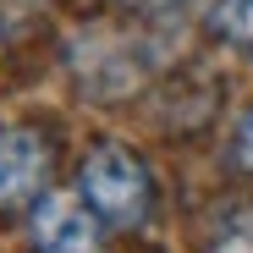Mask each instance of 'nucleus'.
<instances>
[{
	"label": "nucleus",
	"instance_id": "nucleus-1",
	"mask_svg": "<svg viewBox=\"0 0 253 253\" xmlns=\"http://www.w3.org/2000/svg\"><path fill=\"white\" fill-rule=\"evenodd\" d=\"M77 198L110 226H143L149 204H154V187H149V171L132 149L105 143L77 165Z\"/></svg>",
	"mask_w": 253,
	"mask_h": 253
},
{
	"label": "nucleus",
	"instance_id": "nucleus-4",
	"mask_svg": "<svg viewBox=\"0 0 253 253\" xmlns=\"http://www.w3.org/2000/svg\"><path fill=\"white\" fill-rule=\"evenodd\" d=\"M209 33H215L220 44L253 55V0H215V6H209Z\"/></svg>",
	"mask_w": 253,
	"mask_h": 253
},
{
	"label": "nucleus",
	"instance_id": "nucleus-3",
	"mask_svg": "<svg viewBox=\"0 0 253 253\" xmlns=\"http://www.w3.org/2000/svg\"><path fill=\"white\" fill-rule=\"evenodd\" d=\"M33 248L39 253H105L88 204L77 193H44V204L33 209Z\"/></svg>",
	"mask_w": 253,
	"mask_h": 253
},
{
	"label": "nucleus",
	"instance_id": "nucleus-5",
	"mask_svg": "<svg viewBox=\"0 0 253 253\" xmlns=\"http://www.w3.org/2000/svg\"><path fill=\"white\" fill-rule=\"evenodd\" d=\"M209 253H253V204L248 209H231V215L215 226Z\"/></svg>",
	"mask_w": 253,
	"mask_h": 253
},
{
	"label": "nucleus",
	"instance_id": "nucleus-7",
	"mask_svg": "<svg viewBox=\"0 0 253 253\" xmlns=\"http://www.w3.org/2000/svg\"><path fill=\"white\" fill-rule=\"evenodd\" d=\"M126 11H143V17H165V11H176L182 0H121Z\"/></svg>",
	"mask_w": 253,
	"mask_h": 253
},
{
	"label": "nucleus",
	"instance_id": "nucleus-6",
	"mask_svg": "<svg viewBox=\"0 0 253 253\" xmlns=\"http://www.w3.org/2000/svg\"><path fill=\"white\" fill-rule=\"evenodd\" d=\"M231 154H237V165H242V171H253V110H248V116H242V126H237Z\"/></svg>",
	"mask_w": 253,
	"mask_h": 253
},
{
	"label": "nucleus",
	"instance_id": "nucleus-2",
	"mask_svg": "<svg viewBox=\"0 0 253 253\" xmlns=\"http://www.w3.org/2000/svg\"><path fill=\"white\" fill-rule=\"evenodd\" d=\"M50 176V143L33 126H0V209L28 204Z\"/></svg>",
	"mask_w": 253,
	"mask_h": 253
}]
</instances>
